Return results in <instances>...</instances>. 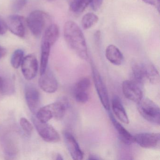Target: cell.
Masks as SVG:
<instances>
[{"label":"cell","instance_id":"d4e9b609","mask_svg":"<svg viewBox=\"0 0 160 160\" xmlns=\"http://www.w3.org/2000/svg\"><path fill=\"white\" fill-rule=\"evenodd\" d=\"M3 148L7 155L12 157L16 153V148L11 139L5 138L3 140Z\"/></svg>","mask_w":160,"mask_h":160},{"label":"cell","instance_id":"ac0fdd59","mask_svg":"<svg viewBox=\"0 0 160 160\" xmlns=\"http://www.w3.org/2000/svg\"><path fill=\"white\" fill-rule=\"evenodd\" d=\"M15 92V86L13 78L0 76V96L12 95Z\"/></svg>","mask_w":160,"mask_h":160},{"label":"cell","instance_id":"52a82bcc","mask_svg":"<svg viewBox=\"0 0 160 160\" xmlns=\"http://www.w3.org/2000/svg\"><path fill=\"white\" fill-rule=\"evenodd\" d=\"M25 98L28 107L33 114H36L41 105V95L36 87L31 84L26 85Z\"/></svg>","mask_w":160,"mask_h":160},{"label":"cell","instance_id":"9a60e30c","mask_svg":"<svg viewBox=\"0 0 160 160\" xmlns=\"http://www.w3.org/2000/svg\"><path fill=\"white\" fill-rule=\"evenodd\" d=\"M106 58L108 60L115 65H120L122 63L123 57L118 48L114 45H109L105 50Z\"/></svg>","mask_w":160,"mask_h":160},{"label":"cell","instance_id":"8992f818","mask_svg":"<svg viewBox=\"0 0 160 160\" xmlns=\"http://www.w3.org/2000/svg\"><path fill=\"white\" fill-rule=\"evenodd\" d=\"M141 86L132 79L125 80L122 84V91L126 98L137 103L143 98Z\"/></svg>","mask_w":160,"mask_h":160},{"label":"cell","instance_id":"9c48e42d","mask_svg":"<svg viewBox=\"0 0 160 160\" xmlns=\"http://www.w3.org/2000/svg\"><path fill=\"white\" fill-rule=\"evenodd\" d=\"M6 27L14 35L24 38L26 35L25 19L21 16L13 15L10 16L6 19Z\"/></svg>","mask_w":160,"mask_h":160},{"label":"cell","instance_id":"f546056e","mask_svg":"<svg viewBox=\"0 0 160 160\" xmlns=\"http://www.w3.org/2000/svg\"><path fill=\"white\" fill-rule=\"evenodd\" d=\"M103 3V0H92L91 6L93 11H98L102 6Z\"/></svg>","mask_w":160,"mask_h":160},{"label":"cell","instance_id":"7c38bea8","mask_svg":"<svg viewBox=\"0 0 160 160\" xmlns=\"http://www.w3.org/2000/svg\"><path fill=\"white\" fill-rule=\"evenodd\" d=\"M64 139L66 147L72 159L75 160L83 159L84 153L73 135L69 132H65Z\"/></svg>","mask_w":160,"mask_h":160},{"label":"cell","instance_id":"2e32d148","mask_svg":"<svg viewBox=\"0 0 160 160\" xmlns=\"http://www.w3.org/2000/svg\"><path fill=\"white\" fill-rule=\"evenodd\" d=\"M52 113L53 118L60 119L64 117L68 106V103L65 99L57 101L53 103L47 105Z\"/></svg>","mask_w":160,"mask_h":160},{"label":"cell","instance_id":"5b68a950","mask_svg":"<svg viewBox=\"0 0 160 160\" xmlns=\"http://www.w3.org/2000/svg\"><path fill=\"white\" fill-rule=\"evenodd\" d=\"M92 72L94 86L99 99L105 109L108 111L110 109V102L107 89L100 73L96 68L93 67Z\"/></svg>","mask_w":160,"mask_h":160},{"label":"cell","instance_id":"cb8c5ba5","mask_svg":"<svg viewBox=\"0 0 160 160\" xmlns=\"http://www.w3.org/2000/svg\"><path fill=\"white\" fill-rule=\"evenodd\" d=\"M24 58V52L21 49H17L11 57V63L15 69H18L20 66Z\"/></svg>","mask_w":160,"mask_h":160},{"label":"cell","instance_id":"4316f807","mask_svg":"<svg viewBox=\"0 0 160 160\" xmlns=\"http://www.w3.org/2000/svg\"><path fill=\"white\" fill-rule=\"evenodd\" d=\"M21 128L28 135H30L33 131V126L28 120L26 118H22L20 120Z\"/></svg>","mask_w":160,"mask_h":160},{"label":"cell","instance_id":"4fadbf2b","mask_svg":"<svg viewBox=\"0 0 160 160\" xmlns=\"http://www.w3.org/2000/svg\"><path fill=\"white\" fill-rule=\"evenodd\" d=\"M110 119L120 139L126 145H131L134 143V137L112 115H110Z\"/></svg>","mask_w":160,"mask_h":160},{"label":"cell","instance_id":"3957f363","mask_svg":"<svg viewBox=\"0 0 160 160\" xmlns=\"http://www.w3.org/2000/svg\"><path fill=\"white\" fill-rule=\"evenodd\" d=\"M49 19V16L47 13L43 11L36 10L29 15L27 18V24L32 34L35 37H39L42 35Z\"/></svg>","mask_w":160,"mask_h":160},{"label":"cell","instance_id":"83f0119b","mask_svg":"<svg viewBox=\"0 0 160 160\" xmlns=\"http://www.w3.org/2000/svg\"><path fill=\"white\" fill-rule=\"evenodd\" d=\"M27 3V0H13L12 4V10L14 12H20Z\"/></svg>","mask_w":160,"mask_h":160},{"label":"cell","instance_id":"d6986e66","mask_svg":"<svg viewBox=\"0 0 160 160\" xmlns=\"http://www.w3.org/2000/svg\"><path fill=\"white\" fill-rule=\"evenodd\" d=\"M132 80L142 85L146 81V64L135 63L132 67Z\"/></svg>","mask_w":160,"mask_h":160},{"label":"cell","instance_id":"d6a6232c","mask_svg":"<svg viewBox=\"0 0 160 160\" xmlns=\"http://www.w3.org/2000/svg\"><path fill=\"white\" fill-rule=\"evenodd\" d=\"M142 1L147 4L151 5H154V6H155L156 2V0H142Z\"/></svg>","mask_w":160,"mask_h":160},{"label":"cell","instance_id":"6da1fadb","mask_svg":"<svg viewBox=\"0 0 160 160\" xmlns=\"http://www.w3.org/2000/svg\"><path fill=\"white\" fill-rule=\"evenodd\" d=\"M64 40L70 48L80 58H88V47L83 32L73 21L65 23L63 28Z\"/></svg>","mask_w":160,"mask_h":160},{"label":"cell","instance_id":"7a4b0ae2","mask_svg":"<svg viewBox=\"0 0 160 160\" xmlns=\"http://www.w3.org/2000/svg\"><path fill=\"white\" fill-rule=\"evenodd\" d=\"M137 104L138 112L145 120L151 123L160 124V108L157 104L148 98H143Z\"/></svg>","mask_w":160,"mask_h":160},{"label":"cell","instance_id":"277c9868","mask_svg":"<svg viewBox=\"0 0 160 160\" xmlns=\"http://www.w3.org/2000/svg\"><path fill=\"white\" fill-rule=\"evenodd\" d=\"M32 121L39 135L44 140L49 143H57L60 141L59 134L53 126L48 122L39 121L35 117H32Z\"/></svg>","mask_w":160,"mask_h":160},{"label":"cell","instance_id":"30bf717a","mask_svg":"<svg viewBox=\"0 0 160 160\" xmlns=\"http://www.w3.org/2000/svg\"><path fill=\"white\" fill-rule=\"evenodd\" d=\"M134 141L144 148H156L160 140L159 133L144 132L138 134L134 136Z\"/></svg>","mask_w":160,"mask_h":160},{"label":"cell","instance_id":"f1b7e54d","mask_svg":"<svg viewBox=\"0 0 160 160\" xmlns=\"http://www.w3.org/2000/svg\"><path fill=\"white\" fill-rule=\"evenodd\" d=\"M75 99L80 103H86L89 100V95L87 92H75Z\"/></svg>","mask_w":160,"mask_h":160},{"label":"cell","instance_id":"ba28073f","mask_svg":"<svg viewBox=\"0 0 160 160\" xmlns=\"http://www.w3.org/2000/svg\"><path fill=\"white\" fill-rule=\"evenodd\" d=\"M21 66L22 73L27 80H32L36 77L38 72V63L34 55L30 54L25 57Z\"/></svg>","mask_w":160,"mask_h":160},{"label":"cell","instance_id":"ffe728a7","mask_svg":"<svg viewBox=\"0 0 160 160\" xmlns=\"http://www.w3.org/2000/svg\"><path fill=\"white\" fill-rule=\"evenodd\" d=\"M51 47V46L48 43L42 42L40 70L41 75L47 69Z\"/></svg>","mask_w":160,"mask_h":160},{"label":"cell","instance_id":"1f68e13d","mask_svg":"<svg viewBox=\"0 0 160 160\" xmlns=\"http://www.w3.org/2000/svg\"><path fill=\"white\" fill-rule=\"evenodd\" d=\"M7 53V50L4 48L0 46V59L3 58L6 55Z\"/></svg>","mask_w":160,"mask_h":160},{"label":"cell","instance_id":"e0dca14e","mask_svg":"<svg viewBox=\"0 0 160 160\" xmlns=\"http://www.w3.org/2000/svg\"><path fill=\"white\" fill-rule=\"evenodd\" d=\"M59 33L58 26L55 24H51L44 32L42 42L48 43L52 47L58 39Z\"/></svg>","mask_w":160,"mask_h":160},{"label":"cell","instance_id":"4dcf8cb0","mask_svg":"<svg viewBox=\"0 0 160 160\" xmlns=\"http://www.w3.org/2000/svg\"><path fill=\"white\" fill-rule=\"evenodd\" d=\"M7 31L6 24L0 19V35H3Z\"/></svg>","mask_w":160,"mask_h":160},{"label":"cell","instance_id":"8d00e7d4","mask_svg":"<svg viewBox=\"0 0 160 160\" xmlns=\"http://www.w3.org/2000/svg\"><path fill=\"white\" fill-rule=\"evenodd\" d=\"M48 1L51 2V1H55V0H48Z\"/></svg>","mask_w":160,"mask_h":160},{"label":"cell","instance_id":"603a6c76","mask_svg":"<svg viewBox=\"0 0 160 160\" xmlns=\"http://www.w3.org/2000/svg\"><path fill=\"white\" fill-rule=\"evenodd\" d=\"M146 81L152 84H157L159 82V72L152 64H146Z\"/></svg>","mask_w":160,"mask_h":160},{"label":"cell","instance_id":"836d02e7","mask_svg":"<svg viewBox=\"0 0 160 160\" xmlns=\"http://www.w3.org/2000/svg\"><path fill=\"white\" fill-rule=\"evenodd\" d=\"M155 7H156V9H157L158 12H160V0H156V3H155Z\"/></svg>","mask_w":160,"mask_h":160},{"label":"cell","instance_id":"e575fe53","mask_svg":"<svg viewBox=\"0 0 160 160\" xmlns=\"http://www.w3.org/2000/svg\"><path fill=\"white\" fill-rule=\"evenodd\" d=\"M90 160H99L100 158L98 157V156H96L94 155H91L88 158Z\"/></svg>","mask_w":160,"mask_h":160},{"label":"cell","instance_id":"d590c367","mask_svg":"<svg viewBox=\"0 0 160 160\" xmlns=\"http://www.w3.org/2000/svg\"><path fill=\"white\" fill-rule=\"evenodd\" d=\"M56 160H62L63 159L62 158V156L60 154H58L56 156Z\"/></svg>","mask_w":160,"mask_h":160},{"label":"cell","instance_id":"5bb4252c","mask_svg":"<svg viewBox=\"0 0 160 160\" xmlns=\"http://www.w3.org/2000/svg\"><path fill=\"white\" fill-rule=\"evenodd\" d=\"M111 106L112 110L117 118L123 123L125 124L129 123L128 116L119 97L118 96L113 97L111 102Z\"/></svg>","mask_w":160,"mask_h":160},{"label":"cell","instance_id":"7402d4cb","mask_svg":"<svg viewBox=\"0 0 160 160\" xmlns=\"http://www.w3.org/2000/svg\"><path fill=\"white\" fill-rule=\"evenodd\" d=\"M99 21V18L93 13H88L82 18V27L84 30H88L96 25Z\"/></svg>","mask_w":160,"mask_h":160},{"label":"cell","instance_id":"8fae6325","mask_svg":"<svg viewBox=\"0 0 160 160\" xmlns=\"http://www.w3.org/2000/svg\"><path fill=\"white\" fill-rule=\"evenodd\" d=\"M39 85L44 92L49 93L56 92L58 88V83L56 77L50 70L48 69L41 75Z\"/></svg>","mask_w":160,"mask_h":160},{"label":"cell","instance_id":"484cf974","mask_svg":"<svg viewBox=\"0 0 160 160\" xmlns=\"http://www.w3.org/2000/svg\"><path fill=\"white\" fill-rule=\"evenodd\" d=\"M91 85V81L88 78L85 77L78 80L76 84L75 92H87Z\"/></svg>","mask_w":160,"mask_h":160},{"label":"cell","instance_id":"44dd1931","mask_svg":"<svg viewBox=\"0 0 160 160\" xmlns=\"http://www.w3.org/2000/svg\"><path fill=\"white\" fill-rule=\"evenodd\" d=\"M92 0H73L70 4L71 11L76 14L83 12L91 4Z\"/></svg>","mask_w":160,"mask_h":160}]
</instances>
